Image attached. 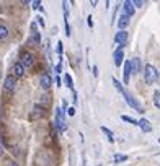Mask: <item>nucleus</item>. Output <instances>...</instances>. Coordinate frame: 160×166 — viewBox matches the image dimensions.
<instances>
[{
	"mask_svg": "<svg viewBox=\"0 0 160 166\" xmlns=\"http://www.w3.org/2000/svg\"><path fill=\"white\" fill-rule=\"evenodd\" d=\"M157 77H158L157 68L154 67V65H150V64H147L145 65V70H144V80H145V83L147 85H152L157 80Z\"/></svg>",
	"mask_w": 160,
	"mask_h": 166,
	"instance_id": "nucleus-1",
	"label": "nucleus"
},
{
	"mask_svg": "<svg viewBox=\"0 0 160 166\" xmlns=\"http://www.w3.org/2000/svg\"><path fill=\"white\" fill-rule=\"evenodd\" d=\"M56 127L59 132H64V130L67 129V125H65V119H64V109L62 107H56Z\"/></svg>",
	"mask_w": 160,
	"mask_h": 166,
	"instance_id": "nucleus-2",
	"label": "nucleus"
},
{
	"mask_svg": "<svg viewBox=\"0 0 160 166\" xmlns=\"http://www.w3.org/2000/svg\"><path fill=\"white\" fill-rule=\"evenodd\" d=\"M121 95H123L124 98H126V103H128V104H129L131 107H134V109H136L137 112H141V114L144 112V107H142V106L139 104V101H136V98H134V96H133V95L129 93L128 90H124V91H123Z\"/></svg>",
	"mask_w": 160,
	"mask_h": 166,
	"instance_id": "nucleus-3",
	"label": "nucleus"
},
{
	"mask_svg": "<svg viewBox=\"0 0 160 166\" xmlns=\"http://www.w3.org/2000/svg\"><path fill=\"white\" fill-rule=\"evenodd\" d=\"M114 43L118 44V49H123L126 43H128V33L126 31H118L116 36H114Z\"/></svg>",
	"mask_w": 160,
	"mask_h": 166,
	"instance_id": "nucleus-4",
	"label": "nucleus"
},
{
	"mask_svg": "<svg viewBox=\"0 0 160 166\" xmlns=\"http://www.w3.org/2000/svg\"><path fill=\"white\" fill-rule=\"evenodd\" d=\"M123 15H126V16H133L134 15V5H133V2H129V0H126V2L123 3Z\"/></svg>",
	"mask_w": 160,
	"mask_h": 166,
	"instance_id": "nucleus-5",
	"label": "nucleus"
},
{
	"mask_svg": "<svg viewBox=\"0 0 160 166\" xmlns=\"http://www.w3.org/2000/svg\"><path fill=\"white\" fill-rule=\"evenodd\" d=\"M131 73H133V65H131V60H128L124 64V73H123V80H124V83L128 85L129 83V77H131Z\"/></svg>",
	"mask_w": 160,
	"mask_h": 166,
	"instance_id": "nucleus-6",
	"label": "nucleus"
},
{
	"mask_svg": "<svg viewBox=\"0 0 160 166\" xmlns=\"http://www.w3.org/2000/svg\"><path fill=\"white\" fill-rule=\"evenodd\" d=\"M43 116H44V109H43V107H39V106H34L33 112L30 114V121H38V119H41Z\"/></svg>",
	"mask_w": 160,
	"mask_h": 166,
	"instance_id": "nucleus-7",
	"label": "nucleus"
},
{
	"mask_svg": "<svg viewBox=\"0 0 160 166\" xmlns=\"http://www.w3.org/2000/svg\"><path fill=\"white\" fill-rule=\"evenodd\" d=\"M3 85H5V88H7L8 91L15 90V87H16V77H15V75H8L7 78H5Z\"/></svg>",
	"mask_w": 160,
	"mask_h": 166,
	"instance_id": "nucleus-8",
	"label": "nucleus"
},
{
	"mask_svg": "<svg viewBox=\"0 0 160 166\" xmlns=\"http://www.w3.org/2000/svg\"><path fill=\"white\" fill-rule=\"evenodd\" d=\"M39 85H41V88L48 90L51 85H53V80H51V77L48 73H44V75H41V78H39Z\"/></svg>",
	"mask_w": 160,
	"mask_h": 166,
	"instance_id": "nucleus-9",
	"label": "nucleus"
},
{
	"mask_svg": "<svg viewBox=\"0 0 160 166\" xmlns=\"http://www.w3.org/2000/svg\"><path fill=\"white\" fill-rule=\"evenodd\" d=\"M21 65L23 67H31L33 65V55L30 52H23L21 54Z\"/></svg>",
	"mask_w": 160,
	"mask_h": 166,
	"instance_id": "nucleus-10",
	"label": "nucleus"
},
{
	"mask_svg": "<svg viewBox=\"0 0 160 166\" xmlns=\"http://www.w3.org/2000/svg\"><path fill=\"white\" fill-rule=\"evenodd\" d=\"M113 59H114V65H121L123 64V59H124V52H123V49H116L114 51V54H113Z\"/></svg>",
	"mask_w": 160,
	"mask_h": 166,
	"instance_id": "nucleus-11",
	"label": "nucleus"
},
{
	"mask_svg": "<svg viewBox=\"0 0 160 166\" xmlns=\"http://www.w3.org/2000/svg\"><path fill=\"white\" fill-rule=\"evenodd\" d=\"M31 39L34 41V44H41V34L38 33V30H36V25H31Z\"/></svg>",
	"mask_w": 160,
	"mask_h": 166,
	"instance_id": "nucleus-12",
	"label": "nucleus"
},
{
	"mask_svg": "<svg viewBox=\"0 0 160 166\" xmlns=\"http://www.w3.org/2000/svg\"><path fill=\"white\" fill-rule=\"evenodd\" d=\"M129 16H126V15H121L119 16V20H118V28L121 31H124V28H128V25H129Z\"/></svg>",
	"mask_w": 160,
	"mask_h": 166,
	"instance_id": "nucleus-13",
	"label": "nucleus"
},
{
	"mask_svg": "<svg viewBox=\"0 0 160 166\" xmlns=\"http://www.w3.org/2000/svg\"><path fill=\"white\" fill-rule=\"evenodd\" d=\"M13 72H15V77L16 78H20L25 75V67L21 65V62H16V64L13 65Z\"/></svg>",
	"mask_w": 160,
	"mask_h": 166,
	"instance_id": "nucleus-14",
	"label": "nucleus"
},
{
	"mask_svg": "<svg viewBox=\"0 0 160 166\" xmlns=\"http://www.w3.org/2000/svg\"><path fill=\"white\" fill-rule=\"evenodd\" d=\"M131 65H133V73H139L141 72V59L139 57H134L131 60Z\"/></svg>",
	"mask_w": 160,
	"mask_h": 166,
	"instance_id": "nucleus-15",
	"label": "nucleus"
},
{
	"mask_svg": "<svg viewBox=\"0 0 160 166\" xmlns=\"http://www.w3.org/2000/svg\"><path fill=\"white\" fill-rule=\"evenodd\" d=\"M139 127L144 130V132H150V130H152V125H150V122H149L147 119H141V121H139Z\"/></svg>",
	"mask_w": 160,
	"mask_h": 166,
	"instance_id": "nucleus-16",
	"label": "nucleus"
},
{
	"mask_svg": "<svg viewBox=\"0 0 160 166\" xmlns=\"http://www.w3.org/2000/svg\"><path fill=\"white\" fill-rule=\"evenodd\" d=\"M100 129H101V132H105V134H106L108 140H110V142H114V135H113V132H111L110 129H108V127H105V125H101Z\"/></svg>",
	"mask_w": 160,
	"mask_h": 166,
	"instance_id": "nucleus-17",
	"label": "nucleus"
},
{
	"mask_svg": "<svg viewBox=\"0 0 160 166\" xmlns=\"http://www.w3.org/2000/svg\"><path fill=\"white\" fill-rule=\"evenodd\" d=\"M8 38V28L7 26H3V25H0V39H7Z\"/></svg>",
	"mask_w": 160,
	"mask_h": 166,
	"instance_id": "nucleus-18",
	"label": "nucleus"
},
{
	"mask_svg": "<svg viewBox=\"0 0 160 166\" xmlns=\"http://www.w3.org/2000/svg\"><path fill=\"white\" fill-rule=\"evenodd\" d=\"M64 83L67 85V88H70V90H74V83H72V77L69 75V73H65L64 75Z\"/></svg>",
	"mask_w": 160,
	"mask_h": 166,
	"instance_id": "nucleus-19",
	"label": "nucleus"
},
{
	"mask_svg": "<svg viewBox=\"0 0 160 166\" xmlns=\"http://www.w3.org/2000/svg\"><path fill=\"white\" fill-rule=\"evenodd\" d=\"M154 104L160 109V91H154Z\"/></svg>",
	"mask_w": 160,
	"mask_h": 166,
	"instance_id": "nucleus-20",
	"label": "nucleus"
},
{
	"mask_svg": "<svg viewBox=\"0 0 160 166\" xmlns=\"http://www.w3.org/2000/svg\"><path fill=\"white\" fill-rule=\"evenodd\" d=\"M121 119L124 122H129V124H133V125H139V122L136 121V119H133V117H129V116H121Z\"/></svg>",
	"mask_w": 160,
	"mask_h": 166,
	"instance_id": "nucleus-21",
	"label": "nucleus"
},
{
	"mask_svg": "<svg viewBox=\"0 0 160 166\" xmlns=\"http://www.w3.org/2000/svg\"><path fill=\"white\" fill-rule=\"evenodd\" d=\"M113 160H114L116 163H119V161H128V155H119V153H116Z\"/></svg>",
	"mask_w": 160,
	"mask_h": 166,
	"instance_id": "nucleus-22",
	"label": "nucleus"
},
{
	"mask_svg": "<svg viewBox=\"0 0 160 166\" xmlns=\"http://www.w3.org/2000/svg\"><path fill=\"white\" fill-rule=\"evenodd\" d=\"M113 85H114V87H116V90L119 91V93H123V91H124V87H123V85L118 82L116 78H113Z\"/></svg>",
	"mask_w": 160,
	"mask_h": 166,
	"instance_id": "nucleus-23",
	"label": "nucleus"
},
{
	"mask_svg": "<svg viewBox=\"0 0 160 166\" xmlns=\"http://www.w3.org/2000/svg\"><path fill=\"white\" fill-rule=\"evenodd\" d=\"M56 52H57V54H59V55L62 54V43H61V41H59V43H57V46H56Z\"/></svg>",
	"mask_w": 160,
	"mask_h": 166,
	"instance_id": "nucleus-24",
	"label": "nucleus"
},
{
	"mask_svg": "<svg viewBox=\"0 0 160 166\" xmlns=\"http://www.w3.org/2000/svg\"><path fill=\"white\" fill-rule=\"evenodd\" d=\"M133 5H134V7H142V5H144V2H142V0H134V2H133Z\"/></svg>",
	"mask_w": 160,
	"mask_h": 166,
	"instance_id": "nucleus-25",
	"label": "nucleus"
},
{
	"mask_svg": "<svg viewBox=\"0 0 160 166\" xmlns=\"http://www.w3.org/2000/svg\"><path fill=\"white\" fill-rule=\"evenodd\" d=\"M36 20H38L39 25H41V28H44V26H46V23H44V18H43V16H38Z\"/></svg>",
	"mask_w": 160,
	"mask_h": 166,
	"instance_id": "nucleus-26",
	"label": "nucleus"
},
{
	"mask_svg": "<svg viewBox=\"0 0 160 166\" xmlns=\"http://www.w3.org/2000/svg\"><path fill=\"white\" fill-rule=\"evenodd\" d=\"M31 5H33V8H39L41 2H39V0H34V2H31Z\"/></svg>",
	"mask_w": 160,
	"mask_h": 166,
	"instance_id": "nucleus-27",
	"label": "nucleus"
},
{
	"mask_svg": "<svg viewBox=\"0 0 160 166\" xmlns=\"http://www.w3.org/2000/svg\"><path fill=\"white\" fill-rule=\"evenodd\" d=\"M67 114H69V116H74V114H75V109H74V107H69Z\"/></svg>",
	"mask_w": 160,
	"mask_h": 166,
	"instance_id": "nucleus-28",
	"label": "nucleus"
},
{
	"mask_svg": "<svg viewBox=\"0 0 160 166\" xmlns=\"http://www.w3.org/2000/svg\"><path fill=\"white\" fill-rule=\"evenodd\" d=\"M61 68H62V65H61V62L56 65V73H61Z\"/></svg>",
	"mask_w": 160,
	"mask_h": 166,
	"instance_id": "nucleus-29",
	"label": "nucleus"
},
{
	"mask_svg": "<svg viewBox=\"0 0 160 166\" xmlns=\"http://www.w3.org/2000/svg\"><path fill=\"white\" fill-rule=\"evenodd\" d=\"M91 20H93V18H91V16H88V18H87V23H88V26H90V28L93 26V21H91Z\"/></svg>",
	"mask_w": 160,
	"mask_h": 166,
	"instance_id": "nucleus-30",
	"label": "nucleus"
},
{
	"mask_svg": "<svg viewBox=\"0 0 160 166\" xmlns=\"http://www.w3.org/2000/svg\"><path fill=\"white\" fill-rule=\"evenodd\" d=\"M7 166H18V164L13 163V161H8V163H7Z\"/></svg>",
	"mask_w": 160,
	"mask_h": 166,
	"instance_id": "nucleus-31",
	"label": "nucleus"
},
{
	"mask_svg": "<svg viewBox=\"0 0 160 166\" xmlns=\"http://www.w3.org/2000/svg\"><path fill=\"white\" fill-rule=\"evenodd\" d=\"M96 166H100V164H96Z\"/></svg>",
	"mask_w": 160,
	"mask_h": 166,
	"instance_id": "nucleus-32",
	"label": "nucleus"
}]
</instances>
